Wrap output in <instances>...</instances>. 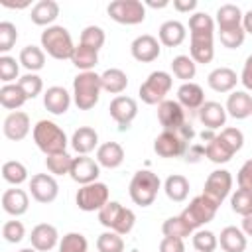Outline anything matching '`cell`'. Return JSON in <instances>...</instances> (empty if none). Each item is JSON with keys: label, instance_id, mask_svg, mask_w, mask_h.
I'll use <instances>...</instances> for the list:
<instances>
[{"label": "cell", "instance_id": "cell-34", "mask_svg": "<svg viewBox=\"0 0 252 252\" xmlns=\"http://www.w3.org/2000/svg\"><path fill=\"white\" fill-rule=\"evenodd\" d=\"M28 100V96L24 94V91L20 89V85L16 83V85H4L2 89H0V104L4 106V108H8V110H16V108H20L24 102Z\"/></svg>", "mask_w": 252, "mask_h": 252}, {"label": "cell", "instance_id": "cell-12", "mask_svg": "<svg viewBox=\"0 0 252 252\" xmlns=\"http://www.w3.org/2000/svg\"><path fill=\"white\" fill-rule=\"evenodd\" d=\"M154 152L159 158H177L187 152V142L177 132L163 130L154 142Z\"/></svg>", "mask_w": 252, "mask_h": 252}, {"label": "cell", "instance_id": "cell-42", "mask_svg": "<svg viewBox=\"0 0 252 252\" xmlns=\"http://www.w3.org/2000/svg\"><path fill=\"white\" fill-rule=\"evenodd\" d=\"M2 177H4V181L12 183V185H20L28 179V169L20 161H6L2 165Z\"/></svg>", "mask_w": 252, "mask_h": 252}, {"label": "cell", "instance_id": "cell-62", "mask_svg": "<svg viewBox=\"0 0 252 252\" xmlns=\"http://www.w3.org/2000/svg\"><path fill=\"white\" fill-rule=\"evenodd\" d=\"M148 6H152V8H165V6H167V0H161V2H154V0H148Z\"/></svg>", "mask_w": 252, "mask_h": 252}, {"label": "cell", "instance_id": "cell-32", "mask_svg": "<svg viewBox=\"0 0 252 252\" xmlns=\"http://www.w3.org/2000/svg\"><path fill=\"white\" fill-rule=\"evenodd\" d=\"M242 12L236 4H222L217 10V24L219 30H232V28H240L242 24Z\"/></svg>", "mask_w": 252, "mask_h": 252}, {"label": "cell", "instance_id": "cell-2", "mask_svg": "<svg viewBox=\"0 0 252 252\" xmlns=\"http://www.w3.org/2000/svg\"><path fill=\"white\" fill-rule=\"evenodd\" d=\"M100 75L93 71H83L73 79V96L79 110H89L98 102L100 96Z\"/></svg>", "mask_w": 252, "mask_h": 252}, {"label": "cell", "instance_id": "cell-22", "mask_svg": "<svg viewBox=\"0 0 252 252\" xmlns=\"http://www.w3.org/2000/svg\"><path fill=\"white\" fill-rule=\"evenodd\" d=\"M236 81H238V77H236V73L230 67H217L207 77L209 87L213 91H217V93H228V91H232L236 87Z\"/></svg>", "mask_w": 252, "mask_h": 252}, {"label": "cell", "instance_id": "cell-14", "mask_svg": "<svg viewBox=\"0 0 252 252\" xmlns=\"http://www.w3.org/2000/svg\"><path fill=\"white\" fill-rule=\"evenodd\" d=\"M30 191L37 203H51V201H55V197L59 193V185L53 179V175L35 173L30 179Z\"/></svg>", "mask_w": 252, "mask_h": 252}, {"label": "cell", "instance_id": "cell-41", "mask_svg": "<svg viewBox=\"0 0 252 252\" xmlns=\"http://www.w3.org/2000/svg\"><path fill=\"white\" fill-rule=\"evenodd\" d=\"M161 232L165 234V236H173V238H185V236H189L191 232H193V228L181 219V215L179 217H171V219H167L163 224H161Z\"/></svg>", "mask_w": 252, "mask_h": 252}, {"label": "cell", "instance_id": "cell-10", "mask_svg": "<svg viewBox=\"0 0 252 252\" xmlns=\"http://www.w3.org/2000/svg\"><path fill=\"white\" fill-rule=\"evenodd\" d=\"M230 187H232V175L226 169H215L205 181L203 195L207 199H211L213 203L220 205L226 199V195L230 193Z\"/></svg>", "mask_w": 252, "mask_h": 252}, {"label": "cell", "instance_id": "cell-53", "mask_svg": "<svg viewBox=\"0 0 252 252\" xmlns=\"http://www.w3.org/2000/svg\"><path fill=\"white\" fill-rule=\"evenodd\" d=\"M24 234H26V228H24V224L20 220H8L2 226V236H4L6 242L16 244V242H20L24 238Z\"/></svg>", "mask_w": 252, "mask_h": 252}, {"label": "cell", "instance_id": "cell-46", "mask_svg": "<svg viewBox=\"0 0 252 252\" xmlns=\"http://www.w3.org/2000/svg\"><path fill=\"white\" fill-rule=\"evenodd\" d=\"M87 238L81 232H69L59 242V252H87Z\"/></svg>", "mask_w": 252, "mask_h": 252}, {"label": "cell", "instance_id": "cell-8", "mask_svg": "<svg viewBox=\"0 0 252 252\" xmlns=\"http://www.w3.org/2000/svg\"><path fill=\"white\" fill-rule=\"evenodd\" d=\"M217 209H219V205L217 203H213L211 199H207L205 195H199V197H195L185 209H183V213H181V219L195 230V228H199V226H203L205 222H209V220H213V217H215V213H217Z\"/></svg>", "mask_w": 252, "mask_h": 252}, {"label": "cell", "instance_id": "cell-47", "mask_svg": "<svg viewBox=\"0 0 252 252\" xmlns=\"http://www.w3.org/2000/svg\"><path fill=\"white\" fill-rule=\"evenodd\" d=\"M217 244L219 240L211 230H197L193 236V246L197 252H215Z\"/></svg>", "mask_w": 252, "mask_h": 252}, {"label": "cell", "instance_id": "cell-4", "mask_svg": "<svg viewBox=\"0 0 252 252\" xmlns=\"http://www.w3.org/2000/svg\"><path fill=\"white\" fill-rule=\"evenodd\" d=\"M98 220L102 226L118 232V234H128L136 222V215L122 207L120 203L116 201H108L100 211H98Z\"/></svg>", "mask_w": 252, "mask_h": 252}, {"label": "cell", "instance_id": "cell-20", "mask_svg": "<svg viewBox=\"0 0 252 252\" xmlns=\"http://www.w3.org/2000/svg\"><path fill=\"white\" fill-rule=\"evenodd\" d=\"M71 96L63 87H49L43 94V106L51 114H65L69 110Z\"/></svg>", "mask_w": 252, "mask_h": 252}, {"label": "cell", "instance_id": "cell-11", "mask_svg": "<svg viewBox=\"0 0 252 252\" xmlns=\"http://www.w3.org/2000/svg\"><path fill=\"white\" fill-rule=\"evenodd\" d=\"M108 110H110V116L118 122V130L124 132V130L130 128L132 120L136 118L138 104H136V100L132 96H114L110 106H108Z\"/></svg>", "mask_w": 252, "mask_h": 252}, {"label": "cell", "instance_id": "cell-23", "mask_svg": "<svg viewBox=\"0 0 252 252\" xmlns=\"http://www.w3.org/2000/svg\"><path fill=\"white\" fill-rule=\"evenodd\" d=\"M177 102L183 106V108H201L205 104V93L203 89L197 85V83H183L179 89H177Z\"/></svg>", "mask_w": 252, "mask_h": 252}, {"label": "cell", "instance_id": "cell-7", "mask_svg": "<svg viewBox=\"0 0 252 252\" xmlns=\"http://www.w3.org/2000/svg\"><path fill=\"white\" fill-rule=\"evenodd\" d=\"M108 16L126 26L142 24L146 20V6L140 0H114L108 4Z\"/></svg>", "mask_w": 252, "mask_h": 252}, {"label": "cell", "instance_id": "cell-29", "mask_svg": "<svg viewBox=\"0 0 252 252\" xmlns=\"http://www.w3.org/2000/svg\"><path fill=\"white\" fill-rule=\"evenodd\" d=\"M219 242L224 252H244L246 250V236L236 226H224L220 230Z\"/></svg>", "mask_w": 252, "mask_h": 252}, {"label": "cell", "instance_id": "cell-24", "mask_svg": "<svg viewBox=\"0 0 252 252\" xmlns=\"http://www.w3.org/2000/svg\"><path fill=\"white\" fill-rule=\"evenodd\" d=\"M226 112L232 116V118H248L252 114V96L244 91H234L232 94H228V100H226Z\"/></svg>", "mask_w": 252, "mask_h": 252}, {"label": "cell", "instance_id": "cell-57", "mask_svg": "<svg viewBox=\"0 0 252 252\" xmlns=\"http://www.w3.org/2000/svg\"><path fill=\"white\" fill-rule=\"evenodd\" d=\"M173 8L177 12H191L197 8V0H173Z\"/></svg>", "mask_w": 252, "mask_h": 252}, {"label": "cell", "instance_id": "cell-50", "mask_svg": "<svg viewBox=\"0 0 252 252\" xmlns=\"http://www.w3.org/2000/svg\"><path fill=\"white\" fill-rule=\"evenodd\" d=\"M244 33H246V32H244V28L240 26V28H232V30H220V32H219V37H220V43H222L224 47L236 49V47L242 45Z\"/></svg>", "mask_w": 252, "mask_h": 252}, {"label": "cell", "instance_id": "cell-37", "mask_svg": "<svg viewBox=\"0 0 252 252\" xmlns=\"http://www.w3.org/2000/svg\"><path fill=\"white\" fill-rule=\"evenodd\" d=\"M205 156L213 161V163H226L234 154L226 148V144L217 136V138H213L207 146H205Z\"/></svg>", "mask_w": 252, "mask_h": 252}, {"label": "cell", "instance_id": "cell-33", "mask_svg": "<svg viewBox=\"0 0 252 252\" xmlns=\"http://www.w3.org/2000/svg\"><path fill=\"white\" fill-rule=\"evenodd\" d=\"M163 191L165 195L175 201V203H181L187 199L189 195V181L183 177V175H169L165 179V185H163Z\"/></svg>", "mask_w": 252, "mask_h": 252}, {"label": "cell", "instance_id": "cell-31", "mask_svg": "<svg viewBox=\"0 0 252 252\" xmlns=\"http://www.w3.org/2000/svg\"><path fill=\"white\" fill-rule=\"evenodd\" d=\"M100 85H102V89H104L106 93L118 94V93H122V91L128 87V77H126V73H124L122 69L112 67V69H106V71L100 75Z\"/></svg>", "mask_w": 252, "mask_h": 252}, {"label": "cell", "instance_id": "cell-27", "mask_svg": "<svg viewBox=\"0 0 252 252\" xmlns=\"http://www.w3.org/2000/svg\"><path fill=\"white\" fill-rule=\"evenodd\" d=\"M185 26L177 20H167L159 26V41L167 47H177L185 39Z\"/></svg>", "mask_w": 252, "mask_h": 252}, {"label": "cell", "instance_id": "cell-16", "mask_svg": "<svg viewBox=\"0 0 252 252\" xmlns=\"http://www.w3.org/2000/svg\"><path fill=\"white\" fill-rule=\"evenodd\" d=\"M100 169H98V161L87 158V156H79L73 159V165H71V179L81 183V185H89V183H94L96 177H98Z\"/></svg>", "mask_w": 252, "mask_h": 252}, {"label": "cell", "instance_id": "cell-51", "mask_svg": "<svg viewBox=\"0 0 252 252\" xmlns=\"http://www.w3.org/2000/svg\"><path fill=\"white\" fill-rule=\"evenodd\" d=\"M18 73H20V67H18L16 59L10 57V55H2L0 57V79L6 85H10L18 77Z\"/></svg>", "mask_w": 252, "mask_h": 252}, {"label": "cell", "instance_id": "cell-9", "mask_svg": "<svg viewBox=\"0 0 252 252\" xmlns=\"http://www.w3.org/2000/svg\"><path fill=\"white\" fill-rule=\"evenodd\" d=\"M77 207L81 211H100L106 203H108V187L100 181H94V183H89V185H83L79 191H77Z\"/></svg>", "mask_w": 252, "mask_h": 252}, {"label": "cell", "instance_id": "cell-60", "mask_svg": "<svg viewBox=\"0 0 252 252\" xmlns=\"http://www.w3.org/2000/svg\"><path fill=\"white\" fill-rule=\"evenodd\" d=\"M242 28H244V32L252 33V10H248V12L242 16Z\"/></svg>", "mask_w": 252, "mask_h": 252}, {"label": "cell", "instance_id": "cell-48", "mask_svg": "<svg viewBox=\"0 0 252 252\" xmlns=\"http://www.w3.org/2000/svg\"><path fill=\"white\" fill-rule=\"evenodd\" d=\"M18 85H20V89L24 91V94H26L28 98H35V96L41 93V89H43L41 79H39L37 75H33V73H28V75L20 77V79H18Z\"/></svg>", "mask_w": 252, "mask_h": 252}, {"label": "cell", "instance_id": "cell-44", "mask_svg": "<svg viewBox=\"0 0 252 252\" xmlns=\"http://www.w3.org/2000/svg\"><path fill=\"white\" fill-rule=\"evenodd\" d=\"M96 248L98 252H124V240L118 232L106 230L96 238Z\"/></svg>", "mask_w": 252, "mask_h": 252}, {"label": "cell", "instance_id": "cell-38", "mask_svg": "<svg viewBox=\"0 0 252 252\" xmlns=\"http://www.w3.org/2000/svg\"><path fill=\"white\" fill-rule=\"evenodd\" d=\"M189 30H191V37H195V35H213L215 22L209 14L197 12L189 18Z\"/></svg>", "mask_w": 252, "mask_h": 252}, {"label": "cell", "instance_id": "cell-64", "mask_svg": "<svg viewBox=\"0 0 252 252\" xmlns=\"http://www.w3.org/2000/svg\"><path fill=\"white\" fill-rule=\"evenodd\" d=\"M20 252H37V250H35V248H22Z\"/></svg>", "mask_w": 252, "mask_h": 252}, {"label": "cell", "instance_id": "cell-19", "mask_svg": "<svg viewBox=\"0 0 252 252\" xmlns=\"http://www.w3.org/2000/svg\"><path fill=\"white\" fill-rule=\"evenodd\" d=\"M199 120L209 130H217V128L224 126V122H226V108L215 100H209L199 108Z\"/></svg>", "mask_w": 252, "mask_h": 252}, {"label": "cell", "instance_id": "cell-13", "mask_svg": "<svg viewBox=\"0 0 252 252\" xmlns=\"http://www.w3.org/2000/svg\"><path fill=\"white\" fill-rule=\"evenodd\" d=\"M158 120L165 130L177 132L185 124V110L177 100H163L158 104Z\"/></svg>", "mask_w": 252, "mask_h": 252}, {"label": "cell", "instance_id": "cell-17", "mask_svg": "<svg viewBox=\"0 0 252 252\" xmlns=\"http://www.w3.org/2000/svg\"><path fill=\"white\" fill-rule=\"evenodd\" d=\"M2 130H4V136L8 140H14V142L24 140L30 132V116L26 112H20V110L10 112L4 120Z\"/></svg>", "mask_w": 252, "mask_h": 252}, {"label": "cell", "instance_id": "cell-3", "mask_svg": "<svg viewBox=\"0 0 252 252\" xmlns=\"http://www.w3.org/2000/svg\"><path fill=\"white\" fill-rule=\"evenodd\" d=\"M41 47L53 59H71L75 51L71 33L63 26H49L41 32Z\"/></svg>", "mask_w": 252, "mask_h": 252}, {"label": "cell", "instance_id": "cell-43", "mask_svg": "<svg viewBox=\"0 0 252 252\" xmlns=\"http://www.w3.org/2000/svg\"><path fill=\"white\" fill-rule=\"evenodd\" d=\"M230 207L236 215H252V191L250 189H236V193L230 197Z\"/></svg>", "mask_w": 252, "mask_h": 252}, {"label": "cell", "instance_id": "cell-39", "mask_svg": "<svg viewBox=\"0 0 252 252\" xmlns=\"http://www.w3.org/2000/svg\"><path fill=\"white\" fill-rule=\"evenodd\" d=\"M171 71H173V75H175L177 79L189 83V79L195 77L197 67H195V61H193L189 55H177V57H173V61H171Z\"/></svg>", "mask_w": 252, "mask_h": 252}, {"label": "cell", "instance_id": "cell-25", "mask_svg": "<svg viewBox=\"0 0 252 252\" xmlns=\"http://www.w3.org/2000/svg\"><path fill=\"white\" fill-rule=\"evenodd\" d=\"M96 144H98V134L91 126H81L79 130H75V134L71 138L73 150L81 156H87L89 152H93Z\"/></svg>", "mask_w": 252, "mask_h": 252}, {"label": "cell", "instance_id": "cell-35", "mask_svg": "<svg viewBox=\"0 0 252 252\" xmlns=\"http://www.w3.org/2000/svg\"><path fill=\"white\" fill-rule=\"evenodd\" d=\"M20 63L28 69V71H39L45 65V53L41 47L37 45H26L20 51Z\"/></svg>", "mask_w": 252, "mask_h": 252}, {"label": "cell", "instance_id": "cell-30", "mask_svg": "<svg viewBox=\"0 0 252 252\" xmlns=\"http://www.w3.org/2000/svg\"><path fill=\"white\" fill-rule=\"evenodd\" d=\"M59 16V4L53 2V0H39L33 8H32V22L37 24V26H47L51 24L55 18Z\"/></svg>", "mask_w": 252, "mask_h": 252}, {"label": "cell", "instance_id": "cell-54", "mask_svg": "<svg viewBox=\"0 0 252 252\" xmlns=\"http://www.w3.org/2000/svg\"><path fill=\"white\" fill-rule=\"evenodd\" d=\"M238 187L252 191V159L244 161V165L238 171Z\"/></svg>", "mask_w": 252, "mask_h": 252}, {"label": "cell", "instance_id": "cell-6", "mask_svg": "<svg viewBox=\"0 0 252 252\" xmlns=\"http://www.w3.org/2000/svg\"><path fill=\"white\" fill-rule=\"evenodd\" d=\"M171 89V75L165 71H154L140 85V98L146 104H161Z\"/></svg>", "mask_w": 252, "mask_h": 252}, {"label": "cell", "instance_id": "cell-45", "mask_svg": "<svg viewBox=\"0 0 252 252\" xmlns=\"http://www.w3.org/2000/svg\"><path fill=\"white\" fill-rule=\"evenodd\" d=\"M104 30L98 28V26H87L83 32H81V45H87L94 51H98L102 45H104Z\"/></svg>", "mask_w": 252, "mask_h": 252}, {"label": "cell", "instance_id": "cell-21", "mask_svg": "<svg viewBox=\"0 0 252 252\" xmlns=\"http://www.w3.org/2000/svg\"><path fill=\"white\" fill-rule=\"evenodd\" d=\"M28 205H30L28 193L22 189H6L2 193V209L12 217L24 215L28 211Z\"/></svg>", "mask_w": 252, "mask_h": 252}, {"label": "cell", "instance_id": "cell-28", "mask_svg": "<svg viewBox=\"0 0 252 252\" xmlns=\"http://www.w3.org/2000/svg\"><path fill=\"white\" fill-rule=\"evenodd\" d=\"M215 55L213 35H195L191 37V59L195 63H211Z\"/></svg>", "mask_w": 252, "mask_h": 252}, {"label": "cell", "instance_id": "cell-61", "mask_svg": "<svg viewBox=\"0 0 252 252\" xmlns=\"http://www.w3.org/2000/svg\"><path fill=\"white\" fill-rule=\"evenodd\" d=\"M242 232L248 234V236H252V215H246L242 219Z\"/></svg>", "mask_w": 252, "mask_h": 252}, {"label": "cell", "instance_id": "cell-49", "mask_svg": "<svg viewBox=\"0 0 252 252\" xmlns=\"http://www.w3.org/2000/svg\"><path fill=\"white\" fill-rule=\"evenodd\" d=\"M18 39V30L12 22H0V51L6 53L14 47Z\"/></svg>", "mask_w": 252, "mask_h": 252}, {"label": "cell", "instance_id": "cell-26", "mask_svg": "<svg viewBox=\"0 0 252 252\" xmlns=\"http://www.w3.org/2000/svg\"><path fill=\"white\" fill-rule=\"evenodd\" d=\"M122 159H124V150L118 142H106V144L98 146V150H96V161L102 167H108V169L118 167L122 163Z\"/></svg>", "mask_w": 252, "mask_h": 252}, {"label": "cell", "instance_id": "cell-56", "mask_svg": "<svg viewBox=\"0 0 252 252\" xmlns=\"http://www.w3.org/2000/svg\"><path fill=\"white\" fill-rule=\"evenodd\" d=\"M240 81H242V85H244L248 91H252V55H250V57L246 59V63H244Z\"/></svg>", "mask_w": 252, "mask_h": 252}, {"label": "cell", "instance_id": "cell-52", "mask_svg": "<svg viewBox=\"0 0 252 252\" xmlns=\"http://www.w3.org/2000/svg\"><path fill=\"white\" fill-rule=\"evenodd\" d=\"M219 138L226 144V148H228L232 154H236V152L242 148V144H244V136H242V132H240L238 128H224V130L219 134Z\"/></svg>", "mask_w": 252, "mask_h": 252}, {"label": "cell", "instance_id": "cell-18", "mask_svg": "<svg viewBox=\"0 0 252 252\" xmlns=\"http://www.w3.org/2000/svg\"><path fill=\"white\" fill-rule=\"evenodd\" d=\"M30 240H32V246L37 252H47V250H51L57 244V228L53 224L41 222V224L32 228Z\"/></svg>", "mask_w": 252, "mask_h": 252}, {"label": "cell", "instance_id": "cell-15", "mask_svg": "<svg viewBox=\"0 0 252 252\" xmlns=\"http://www.w3.org/2000/svg\"><path fill=\"white\" fill-rule=\"evenodd\" d=\"M130 51H132V57L140 63H150L154 59L159 57V41L150 35V33H144V35H138L132 45H130Z\"/></svg>", "mask_w": 252, "mask_h": 252}, {"label": "cell", "instance_id": "cell-36", "mask_svg": "<svg viewBox=\"0 0 252 252\" xmlns=\"http://www.w3.org/2000/svg\"><path fill=\"white\" fill-rule=\"evenodd\" d=\"M73 65L77 69H83V71H91L96 63H98V51L87 47V45H77L75 51H73V57H71Z\"/></svg>", "mask_w": 252, "mask_h": 252}, {"label": "cell", "instance_id": "cell-58", "mask_svg": "<svg viewBox=\"0 0 252 252\" xmlns=\"http://www.w3.org/2000/svg\"><path fill=\"white\" fill-rule=\"evenodd\" d=\"M185 159L187 161H197L201 156H205V148H201V146H191L187 152H185Z\"/></svg>", "mask_w": 252, "mask_h": 252}, {"label": "cell", "instance_id": "cell-55", "mask_svg": "<svg viewBox=\"0 0 252 252\" xmlns=\"http://www.w3.org/2000/svg\"><path fill=\"white\" fill-rule=\"evenodd\" d=\"M159 252H185L183 240L181 238H173V236H165L159 242Z\"/></svg>", "mask_w": 252, "mask_h": 252}, {"label": "cell", "instance_id": "cell-40", "mask_svg": "<svg viewBox=\"0 0 252 252\" xmlns=\"http://www.w3.org/2000/svg\"><path fill=\"white\" fill-rule=\"evenodd\" d=\"M73 159L67 152L63 154H53V156H47L45 158V165L47 169L53 173V175H65V173H71V165H73Z\"/></svg>", "mask_w": 252, "mask_h": 252}, {"label": "cell", "instance_id": "cell-63", "mask_svg": "<svg viewBox=\"0 0 252 252\" xmlns=\"http://www.w3.org/2000/svg\"><path fill=\"white\" fill-rule=\"evenodd\" d=\"M201 138H203V140H207V142H211V140H213V138H217V136H213L211 132H205V130H203V134H201Z\"/></svg>", "mask_w": 252, "mask_h": 252}, {"label": "cell", "instance_id": "cell-1", "mask_svg": "<svg viewBox=\"0 0 252 252\" xmlns=\"http://www.w3.org/2000/svg\"><path fill=\"white\" fill-rule=\"evenodd\" d=\"M33 142L35 146L45 154V156H53V154H63L67 148V136L65 132L51 120H39L33 126Z\"/></svg>", "mask_w": 252, "mask_h": 252}, {"label": "cell", "instance_id": "cell-5", "mask_svg": "<svg viewBox=\"0 0 252 252\" xmlns=\"http://www.w3.org/2000/svg\"><path fill=\"white\" fill-rule=\"evenodd\" d=\"M158 189H159V177L148 169H140L134 173L132 181H130V197L136 205L140 207H148L156 201L158 197Z\"/></svg>", "mask_w": 252, "mask_h": 252}, {"label": "cell", "instance_id": "cell-59", "mask_svg": "<svg viewBox=\"0 0 252 252\" xmlns=\"http://www.w3.org/2000/svg\"><path fill=\"white\" fill-rule=\"evenodd\" d=\"M177 134H179V136H181V138H183L185 142H191V138L195 136V132H193L191 124H187V122H185V124H183V126H181L179 130H177Z\"/></svg>", "mask_w": 252, "mask_h": 252}]
</instances>
